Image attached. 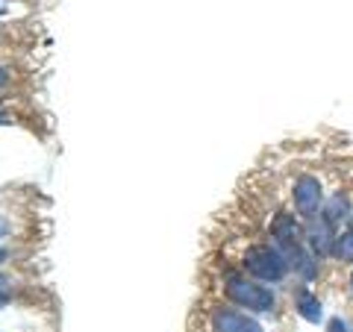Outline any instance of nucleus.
Masks as SVG:
<instances>
[{
	"mask_svg": "<svg viewBox=\"0 0 353 332\" xmlns=\"http://www.w3.org/2000/svg\"><path fill=\"white\" fill-rule=\"evenodd\" d=\"M224 294L230 303L250 309V312H274L277 309V294L268 285H259L256 280H248V276H227Z\"/></svg>",
	"mask_w": 353,
	"mask_h": 332,
	"instance_id": "nucleus-1",
	"label": "nucleus"
},
{
	"mask_svg": "<svg viewBox=\"0 0 353 332\" xmlns=\"http://www.w3.org/2000/svg\"><path fill=\"white\" fill-rule=\"evenodd\" d=\"M245 271L259 282H280L289 273V259L274 247V245H250L245 250Z\"/></svg>",
	"mask_w": 353,
	"mask_h": 332,
	"instance_id": "nucleus-2",
	"label": "nucleus"
},
{
	"mask_svg": "<svg viewBox=\"0 0 353 332\" xmlns=\"http://www.w3.org/2000/svg\"><path fill=\"white\" fill-rule=\"evenodd\" d=\"M292 203L303 220L315 218L324 209V185L315 174H301L292 183Z\"/></svg>",
	"mask_w": 353,
	"mask_h": 332,
	"instance_id": "nucleus-3",
	"label": "nucleus"
},
{
	"mask_svg": "<svg viewBox=\"0 0 353 332\" xmlns=\"http://www.w3.org/2000/svg\"><path fill=\"white\" fill-rule=\"evenodd\" d=\"M336 224L330 220L324 212H318L315 218L306 220V229H303V238H306V247L315 253V259H330L333 256V247H336Z\"/></svg>",
	"mask_w": 353,
	"mask_h": 332,
	"instance_id": "nucleus-4",
	"label": "nucleus"
},
{
	"mask_svg": "<svg viewBox=\"0 0 353 332\" xmlns=\"http://www.w3.org/2000/svg\"><path fill=\"white\" fill-rule=\"evenodd\" d=\"M212 332H265L259 320H253L248 312L221 306L212 312Z\"/></svg>",
	"mask_w": 353,
	"mask_h": 332,
	"instance_id": "nucleus-5",
	"label": "nucleus"
},
{
	"mask_svg": "<svg viewBox=\"0 0 353 332\" xmlns=\"http://www.w3.org/2000/svg\"><path fill=\"white\" fill-rule=\"evenodd\" d=\"M294 312L301 315L306 324H321V318H324V309H321V300L309 291V289H301L294 297Z\"/></svg>",
	"mask_w": 353,
	"mask_h": 332,
	"instance_id": "nucleus-6",
	"label": "nucleus"
},
{
	"mask_svg": "<svg viewBox=\"0 0 353 332\" xmlns=\"http://www.w3.org/2000/svg\"><path fill=\"white\" fill-rule=\"evenodd\" d=\"M321 212L333 220V224H339L341 218H347L350 215V203H347V194H341V191H336L333 197H330V200L324 203V209Z\"/></svg>",
	"mask_w": 353,
	"mask_h": 332,
	"instance_id": "nucleus-7",
	"label": "nucleus"
},
{
	"mask_svg": "<svg viewBox=\"0 0 353 332\" xmlns=\"http://www.w3.org/2000/svg\"><path fill=\"white\" fill-rule=\"evenodd\" d=\"M333 256L339 262H353V227H347L345 232H339V236H336Z\"/></svg>",
	"mask_w": 353,
	"mask_h": 332,
	"instance_id": "nucleus-8",
	"label": "nucleus"
},
{
	"mask_svg": "<svg viewBox=\"0 0 353 332\" xmlns=\"http://www.w3.org/2000/svg\"><path fill=\"white\" fill-rule=\"evenodd\" d=\"M327 332H350V326H347L341 318H333V320L327 324Z\"/></svg>",
	"mask_w": 353,
	"mask_h": 332,
	"instance_id": "nucleus-9",
	"label": "nucleus"
},
{
	"mask_svg": "<svg viewBox=\"0 0 353 332\" xmlns=\"http://www.w3.org/2000/svg\"><path fill=\"white\" fill-rule=\"evenodd\" d=\"M9 229H12V224H9V220L0 215V238H6V236H9Z\"/></svg>",
	"mask_w": 353,
	"mask_h": 332,
	"instance_id": "nucleus-10",
	"label": "nucleus"
},
{
	"mask_svg": "<svg viewBox=\"0 0 353 332\" xmlns=\"http://www.w3.org/2000/svg\"><path fill=\"white\" fill-rule=\"evenodd\" d=\"M6 83H9V71H6V68H0V88H3Z\"/></svg>",
	"mask_w": 353,
	"mask_h": 332,
	"instance_id": "nucleus-11",
	"label": "nucleus"
},
{
	"mask_svg": "<svg viewBox=\"0 0 353 332\" xmlns=\"http://www.w3.org/2000/svg\"><path fill=\"white\" fill-rule=\"evenodd\" d=\"M6 259H9V250H6V247H0V264H3Z\"/></svg>",
	"mask_w": 353,
	"mask_h": 332,
	"instance_id": "nucleus-12",
	"label": "nucleus"
},
{
	"mask_svg": "<svg viewBox=\"0 0 353 332\" xmlns=\"http://www.w3.org/2000/svg\"><path fill=\"white\" fill-rule=\"evenodd\" d=\"M6 282H9V276H6V273H0V289H3Z\"/></svg>",
	"mask_w": 353,
	"mask_h": 332,
	"instance_id": "nucleus-13",
	"label": "nucleus"
},
{
	"mask_svg": "<svg viewBox=\"0 0 353 332\" xmlns=\"http://www.w3.org/2000/svg\"><path fill=\"white\" fill-rule=\"evenodd\" d=\"M0 124H9V115L6 112H0Z\"/></svg>",
	"mask_w": 353,
	"mask_h": 332,
	"instance_id": "nucleus-14",
	"label": "nucleus"
},
{
	"mask_svg": "<svg viewBox=\"0 0 353 332\" xmlns=\"http://www.w3.org/2000/svg\"><path fill=\"white\" fill-rule=\"evenodd\" d=\"M6 300H9V297H6L3 291H0V306H6Z\"/></svg>",
	"mask_w": 353,
	"mask_h": 332,
	"instance_id": "nucleus-15",
	"label": "nucleus"
},
{
	"mask_svg": "<svg viewBox=\"0 0 353 332\" xmlns=\"http://www.w3.org/2000/svg\"><path fill=\"white\" fill-rule=\"evenodd\" d=\"M350 289H353V271H350Z\"/></svg>",
	"mask_w": 353,
	"mask_h": 332,
	"instance_id": "nucleus-16",
	"label": "nucleus"
}]
</instances>
